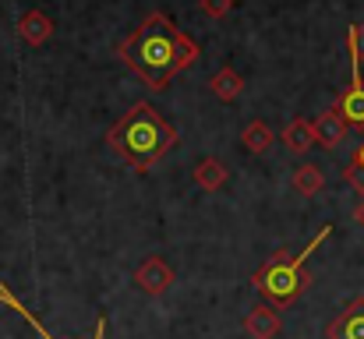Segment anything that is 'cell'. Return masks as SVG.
I'll list each match as a JSON object with an SVG mask.
<instances>
[{"label": "cell", "mask_w": 364, "mask_h": 339, "mask_svg": "<svg viewBox=\"0 0 364 339\" xmlns=\"http://www.w3.org/2000/svg\"><path fill=\"white\" fill-rule=\"evenodd\" d=\"M241 141H244V149H247L251 156H262V152L272 149L276 134H272V127H269L265 120H251V124L241 131Z\"/></svg>", "instance_id": "cell-13"}, {"label": "cell", "mask_w": 364, "mask_h": 339, "mask_svg": "<svg viewBox=\"0 0 364 339\" xmlns=\"http://www.w3.org/2000/svg\"><path fill=\"white\" fill-rule=\"evenodd\" d=\"M107 141L131 170L145 173L177 145V127L170 120H163L152 103L141 99L107 131Z\"/></svg>", "instance_id": "cell-2"}, {"label": "cell", "mask_w": 364, "mask_h": 339, "mask_svg": "<svg viewBox=\"0 0 364 339\" xmlns=\"http://www.w3.org/2000/svg\"><path fill=\"white\" fill-rule=\"evenodd\" d=\"M227 166L216 159V156H205L198 166H195V184L202 188V191H220L223 184H227Z\"/></svg>", "instance_id": "cell-11"}, {"label": "cell", "mask_w": 364, "mask_h": 339, "mask_svg": "<svg viewBox=\"0 0 364 339\" xmlns=\"http://www.w3.org/2000/svg\"><path fill=\"white\" fill-rule=\"evenodd\" d=\"M336 110L347 120V127H364V78L358 57H350V89L336 99Z\"/></svg>", "instance_id": "cell-5"}, {"label": "cell", "mask_w": 364, "mask_h": 339, "mask_svg": "<svg viewBox=\"0 0 364 339\" xmlns=\"http://www.w3.org/2000/svg\"><path fill=\"white\" fill-rule=\"evenodd\" d=\"M326 339H364V297H354L326 325Z\"/></svg>", "instance_id": "cell-6"}, {"label": "cell", "mask_w": 364, "mask_h": 339, "mask_svg": "<svg viewBox=\"0 0 364 339\" xmlns=\"http://www.w3.org/2000/svg\"><path fill=\"white\" fill-rule=\"evenodd\" d=\"M134 283H138L141 294L159 297V294H166V290L173 286V269H170L159 254H149V258L134 269Z\"/></svg>", "instance_id": "cell-4"}, {"label": "cell", "mask_w": 364, "mask_h": 339, "mask_svg": "<svg viewBox=\"0 0 364 339\" xmlns=\"http://www.w3.org/2000/svg\"><path fill=\"white\" fill-rule=\"evenodd\" d=\"M315 124V141L322 145V149H336L343 138H347V120L340 117L336 107H329V110L322 113L318 120H311Z\"/></svg>", "instance_id": "cell-8"}, {"label": "cell", "mask_w": 364, "mask_h": 339, "mask_svg": "<svg viewBox=\"0 0 364 339\" xmlns=\"http://www.w3.org/2000/svg\"><path fill=\"white\" fill-rule=\"evenodd\" d=\"M343 177L350 181V188H354V191L364 198V170H361V166H354V163H350V166L343 170Z\"/></svg>", "instance_id": "cell-17"}, {"label": "cell", "mask_w": 364, "mask_h": 339, "mask_svg": "<svg viewBox=\"0 0 364 339\" xmlns=\"http://www.w3.org/2000/svg\"><path fill=\"white\" fill-rule=\"evenodd\" d=\"M350 163H354V166H361V170H364V141L358 145V152H354V159H350Z\"/></svg>", "instance_id": "cell-18"}, {"label": "cell", "mask_w": 364, "mask_h": 339, "mask_svg": "<svg viewBox=\"0 0 364 339\" xmlns=\"http://www.w3.org/2000/svg\"><path fill=\"white\" fill-rule=\"evenodd\" d=\"M322 188H326V173H322V166H315V163H301V166L294 170V191H297L301 198H315Z\"/></svg>", "instance_id": "cell-12"}, {"label": "cell", "mask_w": 364, "mask_h": 339, "mask_svg": "<svg viewBox=\"0 0 364 339\" xmlns=\"http://www.w3.org/2000/svg\"><path fill=\"white\" fill-rule=\"evenodd\" d=\"M198 43L184 36L163 11L145 14V21L117 43V57L152 92H163L184 68L198 60Z\"/></svg>", "instance_id": "cell-1"}, {"label": "cell", "mask_w": 364, "mask_h": 339, "mask_svg": "<svg viewBox=\"0 0 364 339\" xmlns=\"http://www.w3.org/2000/svg\"><path fill=\"white\" fill-rule=\"evenodd\" d=\"M347 53L364 60V25L361 21H354V25L347 28Z\"/></svg>", "instance_id": "cell-15"}, {"label": "cell", "mask_w": 364, "mask_h": 339, "mask_svg": "<svg viewBox=\"0 0 364 339\" xmlns=\"http://www.w3.org/2000/svg\"><path fill=\"white\" fill-rule=\"evenodd\" d=\"M230 7H234V0H202V11L209 18H223V14H230Z\"/></svg>", "instance_id": "cell-16"}, {"label": "cell", "mask_w": 364, "mask_h": 339, "mask_svg": "<svg viewBox=\"0 0 364 339\" xmlns=\"http://www.w3.org/2000/svg\"><path fill=\"white\" fill-rule=\"evenodd\" d=\"M354 220H358V223L364 226V198H361V205H358V209H354Z\"/></svg>", "instance_id": "cell-20"}, {"label": "cell", "mask_w": 364, "mask_h": 339, "mask_svg": "<svg viewBox=\"0 0 364 339\" xmlns=\"http://www.w3.org/2000/svg\"><path fill=\"white\" fill-rule=\"evenodd\" d=\"M244 333L251 339H279V333H283V318H279L272 308L258 304V308H251V311L244 315Z\"/></svg>", "instance_id": "cell-7"}, {"label": "cell", "mask_w": 364, "mask_h": 339, "mask_svg": "<svg viewBox=\"0 0 364 339\" xmlns=\"http://www.w3.org/2000/svg\"><path fill=\"white\" fill-rule=\"evenodd\" d=\"M329 230L333 226H322L318 230V237L315 240H308V247L304 251H297L294 258H287L290 251H276L258 272H255V286H258V294L269 301V304H276V308H287V304H294L301 294H304V286H308V279H304V265H308V258L315 254V247L329 237Z\"/></svg>", "instance_id": "cell-3"}, {"label": "cell", "mask_w": 364, "mask_h": 339, "mask_svg": "<svg viewBox=\"0 0 364 339\" xmlns=\"http://www.w3.org/2000/svg\"><path fill=\"white\" fill-rule=\"evenodd\" d=\"M283 141H287L290 152L304 156L311 145H318V141H315V124H311L308 117H294V120L283 127Z\"/></svg>", "instance_id": "cell-10"}, {"label": "cell", "mask_w": 364, "mask_h": 339, "mask_svg": "<svg viewBox=\"0 0 364 339\" xmlns=\"http://www.w3.org/2000/svg\"><path fill=\"white\" fill-rule=\"evenodd\" d=\"M92 339H107V318H100V322H96V336Z\"/></svg>", "instance_id": "cell-19"}, {"label": "cell", "mask_w": 364, "mask_h": 339, "mask_svg": "<svg viewBox=\"0 0 364 339\" xmlns=\"http://www.w3.org/2000/svg\"><path fill=\"white\" fill-rule=\"evenodd\" d=\"M18 36H21L28 46H43V43L53 36L50 14H43V11H25V14L18 18Z\"/></svg>", "instance_id": "cell-9"}, {"label": "cell", "mask_w": 364, "mask_h": 339, "mask_svg": "<svg viewBox=\"0 0 364 339\" xmlns=\"http://www.w3.org/2000/svg\"><path fill=\"white\" fill-rule=\"evenodd\" d=\"M209 85H213V96H216V99H223V103H234V99L244 92V78L234 71V68L216 71V75L209 78Z\"/></svg>", "instance_id": "cell-14"}]
</instances>
